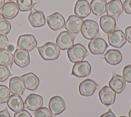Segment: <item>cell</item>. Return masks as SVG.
Segmentation results:
<instances>
[{"mask_svg":"<svg viewBox=\"0 0 131 117\" xmlns=\"http://www.w3.org/2000/svg\"><path fill=\"white\" fill-rule=\"evenodd\" d=\"M125 34L126 41L131 44V26H128L125 29Z\"/></svg>","mask_w":131,"mask_h":117,"instance_id":"8d00e7d4","label":"cell"},{"mask_svg":"<svg viewBox=\"0 0 131 117\" xmlns=\"http://www.w3.org/2000/svg\"><path fill=\"white\" fill-rule=\"evenodd\" d=\"M14 117H32L30 113L26 110H22L19 112H15Z\"/></svg>","mask_w":131,"mask_h":117,"instance_id":"d590c367","label":"cell"},{"mask_svg":"<svg viewBox=\"0 0 131 117\" xmlns=\"http://www.w3.org/2000/svg\"><path fill=\"white\" fill-rule=\"evenodd\" d=\"M13 55L7 49H0V65L11 68L13 63Z\"/></svg>","mask_w":131,"mask_h":117,"instance_id":"4316f807","label":"cell"},{"mask_svg":"<svg viewBox=\"0 0 131 117\" xmlns=\"http://www.w3.org/2000/svg\"><path fill=\"white\" fill-rule=\"evenodd\" d=\"M82 36L87 40L101 38L97 23L92 20H86L82 24L81 29Z\"/></svg>","mask_w":131,"mask_h":117,"instance_id":"7a4b0ae2","label":"cell"},{"mask_svg":"<svg viewBox=\"0 0 131 117\" xmlns=\"http://www.w3.org/2000/svg\"><path fill=\"white\" fill-rule=\"evenodd\" d=\"M11 76H12V74L9 69L6 66L0 65V82L5 81Z\"/></svg>","mask_w":131,"mask_h":117,"instance_id":"1f68e13d","label":"cell"},{"mask_svg":"<svg viewBox=\"0 0 131 117\" xmlns=\"http://www.w3.org/2000/svg\"><path fill=\"white\" fill-rule=\"evenodd\" d=\"M28 20L30 25L34 28L42 27L46 24L45 16L43 12L33 8L28 16Z\"/></svg>","mask_w":131,"mask_h":117,"instance_id":"5bb4252c","label":"cell"},{"mask_svg":"<svg viewBox=\"0 0 131 117\" xmlns=\"http://www.w3.org/2000/svg\"><path fill=\"white\" fill-rule=\"evenodd\" d=\"M123 11V5L121 0H111L106 4L107 15L113 17L117 21Z\"/></svg>","mask_w":131,"mask_h":117,"instance_id":"8fae6325","label":"cell"},{"mask_svg":"<svg viewBox=\"0 0 131 117\" xmlns=\"http://www.w3.org/2000/svg\"><path fill=\"white\" fill-rule=\"evenodd\" d=\"M46 20L50 28L54 31L62 28L65 24V20L63 16L59 12H55L48 16Z\"/></svg>","mask_w":131,"mask_h":117,"instance_id":"9a60e30c","label":"cell"},{"mask_svg":"<svg viewBox=\"0 0 131 117\" xmlns=\"http://www.w3.org/2000/svg\"><path fill=\"white\" fill-rule=\"evenodd\" d=\"M9 41L5 35L0 34V49H5L8 45Z\"/></svg>","mask_w":131,"mask_h":117,"instance_id":"836d02e7","label":"cell"},{"mask_svg":"<svg viewBox=\"0 0 131 117\" xmlns=\"http://www.w3.org/2000/svg\"><path fill=\"white\" fill-rule=\"evenodd\" d=\"M74 13L75 15L84 18L91 13V8L89 3L86 0H78L75 5Z\"/></svg>","mask_w":131,"mask_h":117,"instance_id":"ffe728a7","label":"cell"},{"mask_svg":"<svg viewBox=\"0 0 131 117\" xmlns=\"http://www.w3.org/2000/svg\"><path fill=\"white\" fill-rule=\"evenodd\" d=\"M122 75L126 82L131 83V65H128L124 67Z\"/></svg>","mask_w":131,"mask_h":117,"instance_id":"d6a6232c","label":"cell"},{"mask_svg":"<svg viewBox=\"0 0 131 117\" xmlns=\"http://www.w3.org/2000/svg\"><path fill=\"white\" fill-rule=\"evenodd\" d=\"M43 98L38 94L32 93L29 95L25 101V108L32 111H35L43 105Z\"/></svg>","mask_w":131,"mask_h":117,"instance_id":"4fadbf2b","label":"cell"},{"mask_svg":"<svg viewBox=\"0 0 131 117\" xmlns=\"http://www.w3.org/2000/svg\"><path fill=\"white\" fill-rule=\"evenodd\" d=\"M122 5L125 12L126 14H131V0H125Z\"/></svg>","mask_w":131,"mask_h":117,"instance_id":"e575fe53","label":"cell"},{"mask_svg":"<svg viewBox=\"0 0 131 117\" xmlns=\"http://www.w3.org/2000/svg\"><path fill=\"white\" fill-rule=\"evenodd\" d=\"M14 63L20 68H25L28 66L30 62L29 52L27 50L16 49L13 55Z\"/></svg>","mask_w":131,"mask_h":117,"instance_id":"2e32d148","label":"cell"},{"mask_svg":"<svg viewBox=\"0 0 131 117\" xmlns=\"http://www.w3.org/2000/svg\"><path fill=\"white\" fill-rule=\"evenodd\" d=\"M100 86L93 80L86 79L79 85L80 94L84 96H91Z\"/></svg>","mask_w":131,"mask_h":117,"instance_id":"ba28073f","label":"cell"},{"mask_svg":"<svg viewBox=\"0 0 131 117\" xmlns=\"http://www.w3.org/2000/svg\"><path fill=\"white\" fill-rule=\"evenodd\" d=\"M11 25L10 23L4 17H0V34H8L11 31Z\"/></svg>","mask_w":131,"mask_h":117,"instance_id":"f1b7e54d","label":"cell"},{"mask_svg":"<svg viewBox=\"0 0 131 117\" xmlns=\"http://www.w3.org/2000/svg\"><path fill=\"white\" fill-rule=\"evenodd\" d=\"M38 2V0H16L17 7L21 12L31 10L34 5Z\"/></svg>","mask_w":131,"mask_h":117,"instance_id":"83f0119b","label":"cell"},{"mask_svg":"<svg viewBox=\"0 0 131 117\" xmlns=\"http://www.w3.org/2000/svg\"><path fill=\"white\" fill-rule=\"evenodd\" d=\"M101 29L106 34H108L118 29L116 20L108 15L102 16L99 20Z\"/></svg>","mask_w":131,"mask_h":117,"instance_id":"ac0fdd59","label":"cell"},{"mask_svg":"<svg viewBox=\"0 0 131 117\" xmlns=\"http://www.w3.org/2000/svg\"><path fill=\"white\" fill-rule=\"evenodd\" d=\"M91 69L90 63L86 61L76 62L73 67L72 74L78 77H86L90 75Z\"/></svg>","mask_w":131,"mask_h":117,"instance_id":"52a82bcc","label":"cell"},{"mask_svg":"<svg viewBox=\"0 0 131 117\" xmlns=\"http://www.w3.org/2000/svg\"><path fill=\"white\" fill-rule=\"evenodd\" d=\"M7 105L9 108L13 112H19L24 108V103L22 98L16 94H12L8 102Z\"/></svg>","mask_w":131,"mask_h":117,"instance_id":"d4e9b609","label":"cell"},{"mask_svg":"<svg viewBox=\"0 0 131 117\" xmlns=\"http://www.w3.org/2000/svg\"><path fill=\"white\" fill-rule=\"evenodd\" d=\"M34 115L35 117H53L50 110L45 107H41L36 110Z\"/></svg>","mask_w":131,"mask_h":117,"instance_id":"4dcf8cb0","label":"cell"},{"mask_svg":"<svg viewBox=\"0 0 131 117\" xmlns=\"http://www.w3.org/2000/svg\"><path fill=\"white\" fill-rule=\"evenodd\" d=\"M99 98L103 105L109 106L115 102L116 92L110 87L105 86L99 91Z\"/></svg>","mask_w":131,"mask_h":117,"instance_id":"e0dca14e","label":"cell"},{"mask_svg":"<svg viewBox=\"0 0 131 117\" xmlns=\"http://www.w3.org/2000/svg\"><path fill=\"white\" fill-rule=\"evenodd\" d=\"M5 4V0H0V9L2 8Z\"/></svg>","mask_w":131,"mask_h":117,"instance_id":"60d3db41","label":"cell"},{"mask_svg":"<svg viewBox=\"0 0 131 117\" xmlns=\"http://www.w3.org/2000/svg\"><path fill=\"white\" fill-rule=\"evenodd\" d=\"M25 86L22 79L19 76H14L9 81V90L13 94L22 95L25 90Z\"/></svg>","mask_w":131,"mask_h":117,"instance_id":"7402d4cb","label":"cell"},{"mask_svg":"<svg viewBox=\"0 0 131 117\" xmlns=\"http://www.w3.org/2000/svg\"><path fill=\"white\" fill-rule=\"evenodd\" d=\"M22 79L25 88L31 91L35 90L39 83V80L38 77L33 73L30 72L20 76Z\"/></svg>","mask_w":131,"mask_h":117,"instance_id":"603a6c76","label":"cell"},{"mask_svg":"<svg viewBox=\"0 0 131 117\" xmlns=\"http://www.w3.org/2000/svg\"><path fill=\"white\" fill-rule=\"evenodd\" d=\"M119 117H126V116H119Z\"/></svg>","mask_w":131,"mask_h":117,"instance_id":"ee69618b","label":"cell"},{"mask_svg":"<svg viewBox=\"0 0 131 117\" xmlns=\"http://www.w3.org/2000/svg\"><path fill=\"white\" fill-rule=\"evenodd\" d=\"M67 54L70 62L76 63L82 61L85 56L89 55V53L85 46L77 43L68 49Z\"/></svg>","mask_w":131,"mask_h":117,"instance_id":"3957f363","label":"cell"},{"mask_svg":"<svg viewBox=\"0 0 131 117\" xmlns=\"http://www.w3.org/2000/svg\"><path fill=\"white\" fill-rule=\"evenodd\" d=\"M19 10L16 4L14 2L5 3L1 10V15L5 18L12 20L18 14Z\"/></svg>","mask_w":131,"mask_h":117,"instance_id":"d6986e66","label":"cell"},{"mask_svg":"<svg viewBox=\"0 0 131 117\" xmlns=\"http://www.w3.org/2000/svg\"><path fill=\"white\" fill-rule=\"evenodd\" d=\"M76 35L68 31L61 32L56 40V45L61 50L69 49L74 45Z\"/></svg>","mask_w":131,"mask_h":117,"instance_id":"277c9868","label":"cell"},{"mask_svg":"<svg viewBox=\"0 0 131 117\" xmlns=\"http://www.w3.org/2000/svg\"><path fill=\"white\" fill-rule=\"evenodd\" d=\"M107 41L111 46L117 48H120L126 43L125 34L119 29L108 33Z\"/></svg>","mask_w":131,"mask_h":117,"instance_id":"8992f818","label":"cell"},{"mask_svg":"<svg viewBox=\"0 0 131 117\" xmlns=\"http://www.w3.org/2000/svg\"><path fill=\"white\" fill-rule=\"evenodd\" d=\"M37 45V41L32 34H24L19 36L17 42V49L31 51Z\"/></svg>","mask_w":131,"mask_h":117,"instance_id":"5b68a950","label":"cell"},{"mask_svg":"<svg viewBox=\"0 0 131 117\" xmlns=\"http://www.w3.org/2000/svg\"><path fill=\"white\" fill-rule=\"evenodd\" d=\"M49 108L51 112L56 115L63 112L66 108L64 100L60 96H54L51 98L49 102Z\"/></svg>","mask_w":131,"mask_h":117,"instance_id":"9c48e42d","label":"cell"},{"mask_svg":"<svg viewBox=\"0 0 131 117\" xmlns=\"http://www.w3.org/2000/svg\"><path fill=\"white\" fill-rule=\"evenodd\" d=\"M128 116H129V117H131V109H130V110L129 111V112H128Z\"/></svg>","mask_w":131,"mask_h":117,"instance_id":"b9f144b4","label":"cell"},{"mask_svg":"<svg viewBox=\"0 0 131 117\" xmlns=\"http://www.w3.org/2000/svg\"><path fill=\"white\" fill-rule=\"evenodd\" d=\"M110 87L116 93H120L122 92L125 87V81L124 78L116 74L115 71L112 72V77L108 83Z\"/></svg>","mask_w":131,"mask_h":117,"instance_id":"44dd1931","label":"cell"},{"mask_svg":"<svg viewBox=\"0 0 131 117\" xmlns=\"http://www.w3.org/2000/svg\"><path fill=\"white\" fill-rule=\"evenodd\" d=\"M36 48L41 58L46 61L57 60L60 53V50L58 46L53 42H47L43 46Z\"/></svg>","mask_w":131,"mask_h":117,"instance_id":"6da1fadb","label":"cell"},{"mask_svg":"<svg viewBox=\"0 0 131 117\" xmlns=\"http://www.w3.org/2000/svg\"><path fill=\"white\" fill-rule=\"evenodd\" d=\"M7 1H8L9 2H12V1H15V0H7Z\"/></svg>","mask_w":131,"mask_h":117,"instance_id":"7bdbcfd3","label":"cell"},{"mask_svg":"<svg viewBox=\"0 0 131 117\" xmlns=\"http://www.w3.org/2000/svg\"><path fill=\"white\" fill-rule=\"evenodd\" d=\"M14 46L12 44H10L9 45H8L7 46V50H9L10 52H11V51H13L14 50Z\"/></svg>","mask_w":131,"mask_h":117,"instance_id":"ab89813d","label":"cell"},{"mask_svg":"<svg viewBox=\"0 0 131 117\" xmlns=\"http://www.w3.org/2000/svg\"><path fill=\"white\" fill-rule=\"evenodd\" d=\"M83 22L82 18L76 15H71L67 20L64 28L70 33L77 34L81 29Z\"/></svg>","mask_w":131,"mask_h":117,"instance_id":"30bf717a","label":"cell"},{"mask_svg":"<svg viewBox=\"0 0 131 117\" xmlns=\"http://www.w3.org/2000/svg\"><path fill=\"white\" fill-rule=\"evenodd\" d=\"M10 91L6 86L0 85V104L8 102L10 96Z\"/></svg>","mask_w":131,"mask_h":117,"instance_id":"f546056e","label":"cell"},{"mask_svg":"<svg viewBox=\"0 0 131 117\" xmlns=\"http://www.w3.org/2000/svg\"><path fill=\"white\" fill-rule=\"evenodd\" d=\"M103 57L105 61L111 65L119 64L122 60L121 52L117 49H110L104 54Z\"/></svg>","mask_w":131,"mask_h":117,"instance_id":"cb8c5ba5","label":"cell"},{"mask_svg":"<svg viewBox=\"0 0 131 117\" xmlns=\"http://www.w3.org/2000/svg\"><path fill=\"white\" fill-rule=\"evenodd\" d=\"M100 117H116V116L112 111L111 109H110L106 113L102 114Z\"/></svg>","mask_w":131,"mask_h":117,"instance_id":"f35d334b","label":"cell"},{"mask_svg":"<svg viewBox=\"0 0 131 117\" xmlns=\"http://www.w3.org/2000/svg\"><path fill=\"white\" fill-rule=\"evenodd\" d=\"M108 45L102 38H95L91 40L88 44V48L90 52L95 55L104 53Z\"/></svg>","mask_w":131,"mask_h":117,"instance_id":"7c38bea8","label":"cell"},{"mask_svg":"<svg viewBox=\"0 0 131 117\" xmlns=\"http://www.w3.org/2000/svg\"><path fill=\"white\" fill-rule=\"evenodd\" d=\"M106 0H92L90 8L92 13L96 16H100L106 11Z\"/></svg>","mask_w":131,"mask_h":117,"instance_id":"484cf974","label":"cell"},{"mask_svg":"<svg viewBox=\"0 0 131 117\" xmlns=\"http://www.w3.org/2000/svg\"><path fill=\"white\" fill-rule=\"evenodd\" d=\"M0 117H11L7 107H6L4 110L0 111Z\"/></svg>","mask_w":131,"mask_h":117,"instance_id":"74e56055","label":"cell"}]
</instances>
